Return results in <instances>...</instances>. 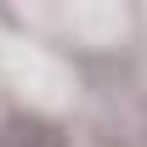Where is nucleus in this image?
Here are the masks:
<instances>
[{"label":"nucleus","instance_id":"f257e3e1","mask_svg":"<svg viewBox=\"0 0 147 147\" xmlns=\"http://www.w3.org/2000/svg\"><path fill=\"white\" fill-rule=\"evenodd\" d=\"M0 147H68V130L45 113H6L0 119Z\"/></svg>","mask_w":147,"mask_h":147}]
</instances>
